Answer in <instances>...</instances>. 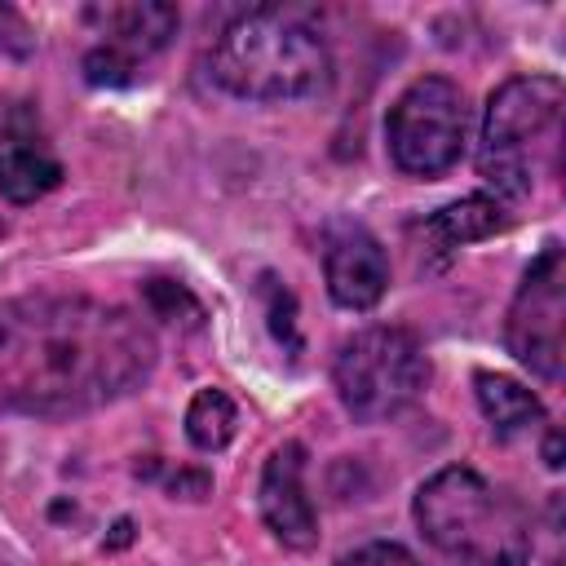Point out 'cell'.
Listing matches in <instances>:
<instances>
[{"label":"cell","mask_w":566,"mask_h":566,"mask_svg":"<svg viewBox=\"0 0 566 566\" xmlns=\"http://www.w3.org/2000/svg\"><path fill=\"white\" fill-rule=\"evenodd\" d=\"M150 327L93 296L0 301V416L62 420L133 394L155 367Z\"/></svg>","instance_id":"1"},{"label":"cell","mask_w":566,"mask_h":566,"mask_svg":"<svg viewBox=\"0 0 566 566\" xmlns=\"http://www.w3.org/2000/svg\"><path fill=\"white\" fill-rule=\"evenodd\" d=\"M212 80L243 102H296L332 84L327 40L287 9H248L208 53Z\"/></svg>","instance_id":"2"},{"label":"cell","mask_w":566,"mask_h":566,"mask_svg":"<svg viewBox=\"0 0 566 566\" xmlns=\"http://www.w3.org/2000/svg\"><path fill=\"white\" fill-rule=\"evenodd\" d=\"M416 526L451 566H531L522 504L482 473L451 464L416 491Z\"/></svg>","instance_id":"3"},{"label":"cell","mask_w":566,"mask_h":566,"mask_svg":"<svg viewBox=\"0 0 566 566\" xmlns=\"http://www.w3.org/2000/svg\"><path fill=\"white\" fill-rule=\"evenodd\" d=\"M562 102L566 88L557 75H513L491 93L478 168L500 195L522 199L544 172L557 168Z\"/></svg>","instance_id":"4"},{"label":"cell","mask_w":566,"mask_h":566,"mask_svg":"<svg viewBox=\"0 0 566 566\" xmlns=\"http://www.w3.org/2000/svg\"><path fill=\"white\" fill-rule=\"evenodd\" d=\"M332 380L345 411L363 424H376L407 411L424 394L429 358L407 327H363L336 349Z\"/></svg>","instance_id":"5"},{"label":"cell","mask_w":566,"mask_h":566,"mask_svg":"<svg viewBox=\"0 0 566 566\" xmlns=\"http://www.w3.org/2000/svg\"><path fill=\"white\" fill-rule=\"evenodd\" d=\"M389 159L407 177H438L460 164L469 146V102L447 75L411 80L385 115Z\"/></svg>","instance_id":"6"},{"label":"cell","mask_w":566,"mask_h":566,"mask_svg":"<svg viewBox=\"0 0 566 566\" xmlns=\"http://www.w3.org/2000/svg\"><path fill=\"white\" fill-rule=\"evenodd\" d=\"M509 354L544 380L562 376L566 363V256L562 243H548L517 283V296L504 318Z\"/></svg>","instance_id":"7"},{"label":"cell","mask_w":566,"mask_h":566,"mask_svg":"<svg viewBox=\"0 0 566 566\" xmlns=\"http://www.w3.org/2000/svg\"><path fill=\"white\" fill-rule=\"evenodd\" d=\"M88 27L102 35L97 49L84 53V80L88 84H133L137 66L159 53L172 35H177V9L172 4H155V0H128V4H93Z\"/></svg>","instance_id":"8"},{"label":"cell","mask_w":566,"mask_h":566,"mask_svg":"<svg viewBox=\"0 0 566 566\" xmlns=\"http://www.w3.org/2000/svg\"><path fill=\"white\" fill-rule=\"evenodd\" d=\"M327 292L345 310H371L389 287V256L380 239L358 221H332L323 243Z\"/></svg>","instance_id":"9"},{"label":"cell","mask_w":566,"mask_h":566,"mask_svg":"<svg viewBox=\"0 0 566 566\" xmlns=\"http://www.w3.org/2000/svg\"><path fill=\"white\" fill-rule=\"evenodd\" d=\"M62 181V159L53 155L40 119L27 106L0 111V195L31 203Z\"/></svg>","instance_id":"10"},{"label":"cell","mask_w":566,"mask_h":566,"mask_svg":"<svg viewBox=\"0 0 566 566\" xmlns=\"http://www.w3.org/2000/svg\"><path fill=\"white\" fill-rule=\"evenodd\" d=\"M261 517L287 548L318 544V513L305 495V447L283 442L261 473Z\"/></svg>","instance_id":"11"},{"label":"cell","mask_w":566,"mask_h":566,"mask_svg":"<svg viewBox=\"0 0 566 566\" xmlns=\"http://www.w3.org/2000/svg\"><path fill=\"white\" fill-rule=\"evenodd\" d=\"M473 385H478V407L491 420L495 438H513V433H526V429L544 424V402L526 385H517L513 376L478 371Z\"/></svg>","instance_id":"12"},{"label":"cell","mask_w":566,"mask_h":566,"mask_svg":"<svg viewBox=\"0 0 566 566\" xmlns=\"http://www.w3.org/2000/svg\"><path fill=\"white\" fill-rule=\"evenodd\" d=\"M424 230H429L433 248H464L473 239H486V234L504 230V208L495 199H486V195H469V199L433 212Z\"/></svg>","instance_id":"13"},{"label":"cell","mask_w":566,"mask_h":566,"mask_svg":"<svg viewBox=\"0 0 566 566\" xmlns=\"http://www.w3.org/2000/svg\"><path fill=\"white\" fill-rule=\"evenodd\" d=\"M234 424H239V411L226 389H199L186 407V438L199 451H221L234 438Z\"/></svg>","instance_id":"14"},{"label":"cell","mask_w":566,"mask_h":566,"mask_svg":"<svg viewBox=\"0 0 566 566\" xmlns=\"http://www.w3.org/2000/svg\"><path fill=\"white\" fill-rule=\"evenodd\" d=\"M261 296H265V314H270L274 340L296 354V349H301V332H296V301H292V292H287L274 274H265V279H261Z\"/></svg>","instance_id":"15"},{"label":"cell","mask_w":566,"mask_h":566,"mask_svg":"<svg viewBox=\"0 0 566 566\" xmlns=\"http://www.w3.org/2000/svg\"><path fill=\"white\" fill-rule=\"evenodd\" d=\"M336 566H420L402 544H363V548H354V553H345Z\"/></svg>","instance_id":"16"},{"label":"cell","mask_w":566,"mask_h":566,"mask_svg":"<svg viewBox=\"0 0 566 566\" xmlns=\"http://www.w3.org/2000/svg\"><path fill=\"white\" fill-rule=\"evenodd\" d=\"M31 44H35V35H31L27 18L13 4H0V49L22 57V53H31Z\"/></svg>","instance_id":"17"},{"label":"cell","mask_w":566,"mask_h":566,"mask_svg":"<svg viewBox=\"0 0 566 566\" xmlns=\"http://www.w3.org/2000/svg\"><path fill=\"white\" fill-rule=\"evenodd\" d=\"M544 460H548V469H562V438H557V429H548V442H544Z\"/></svg>","instance_id":"18"}]
</instances>
